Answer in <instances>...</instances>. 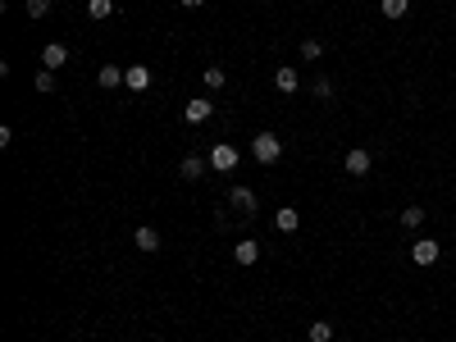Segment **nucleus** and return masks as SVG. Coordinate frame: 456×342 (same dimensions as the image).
<instances>
[{"mask_svg":"<svg viewBox=\"0 0 456 342\" xmlns=\"http://www.w3.org/2000/svg\"><path fill=\"white\" fill-rule=\"evenodd\" d=\"M251 156L260 160V165H274V160L283 156V137L279 133H256L251 137Z\"/></svg>","mask_w":456,"mask_h":342,"instance_id":"f257e3e1","label":"nucleus"},{"mask_svg":"<svg viewBox=\"0 0 456 342\" xmlns=\"http://www.w3.org/2000/svg\"><path fill=\"white\" fill-rule=\"evenodd\" d=\"M210 169H214V174H228V169H237V147H233V142H219V147H210Z\"/></svg>","mask_w":456,"mask_h":342,"instance_id":"f03ea898","label":"nucleus"},{"mask_svg":"<svg viewBox=\"0 0 456 342\" xmlns=\"http://www.w3.org/2000/svg\"><path fill=\"white\" fill-rule=\"evenodd\" d=\"M438 255H443V246H438L434 237H415V242H411V260L425 265V269H429V265H438Z\"/></svg>","mask_w":456,"mask_h":342,"instance_id":"7ed1b4c3","label":"nucleus"},{"mask_svg":"<svg viewBox=\"0 0 456 342\" xmlns=\"http://www.w3.org/2000/svg\"><path fill=\"white\" fill-rule=\"evenodd\" d=\"M342 169H347V174H356V178H365L369 169H374V156H369L365 147H351L347 160H342Z\"/></svg>","mask_w":456,"mask_h":342,"instance_id":"20e7f679","label":"nucleus"},{"mask_svg":"<svg viewBox=\"0 0 456 342\" xmlns=\"http://www.w3.org/2000/svg\"><path fill=\"white\" fill-rule=\"evenodd\" d=\"M124 87L128 91H146V87H151V68H146V64H128L124 68Z\"/></svg>","mask_w":456,"mask_h":342,"instance_id":"39448f33","label":"nucleus"},{"mask_svg":"<svg viewBox=\"0 0 456 342\" xmlns=\"http://www.w3.org/2000/svg\"><path fill=\"white\" fill-rule=\"evenodd\" d=\"M228 201H233V210H237V215L256 219V192H251V187H233V192H228Z\"/></svg>","mask_w":456,"mask_h":342,"instance_id":"423d86ee","label":"nucleus"},{"mask_svg":"<svg viewBox=\"0 0 456 342\" xmlns=\"http://www.w3.org/2000/svg\"><path fill=\"white\" fill-rule=\"evenodd\" d=\"M274 87H279L283 96H292V91L301 87V78H297V68H292V64H279V68H274Z\"/></svg>","mask_w":456,"mask_h":342,"instance_id":"0eeeda50","label":"nucleus"},{"mask_svg":"<svg viewBox=\"0 0 456 342\" xmlns=\"http://www.w3.org/2000/svg\"><path fill=\"white\" fill-rule=\"evenodd\" d=\"M41 64H46L50 73H55V68H64V64H68V46H64V41H50V46L41 50Z\"/></svg>","mask_w":456,"mask_h":342,"instance_id":"6e6552de","label":"nucleus"},{"mask_svg":"<svg viewBox=\"0 0 456 342\" xmlns=\"http://www.w3.org/2000/svg\"><path fill=\"white\" fill-rule=\"evenodd\" d=\"M210 114H214V101H210V96H201V101H187V110H183V119H187V124H205Z\"/></svg>","mask_w":456,"mask_h":342,"instance_id":"1a4fd4ad","label":"nucleus"},{"mask_svg":"<svg viewBox=\"0 0 456 342\" xmlns=\"http://www.w3.org/2000/svg\"><path fill=\"white\" fill-rule=\"evenodd\" d=\"M205 169H210V160H201V156H187L183 165H178V178H187V183H201V178H205Z\"/></svg>","mask_w":456,"mask_h":342,"instance_id":"9d476101","label":"nucleus"},{"mask_svg":"<svg viewBox=\"0 0 456 342\" xmlns=\"http://www.w3.org/2000/svg\"><path fill=\"white\" fill-rule=\"evenodd\" d=\"M233 260L237 265H256L260 260V242H256V237H242V242L233 246Z\"/></svg>","mask_w":456,"mask_h":342,"instance_id":"9b49d317","label":"nucleus"},{"mask_svg":"<svg viewBox=\"0 0 456 342\" xmlns=\"http://www.w3.org/2000/svg\"><path fill=\"white\" fill-rule=\"evenodd\" d=\"M133 242H137V251H146V255H151V251H160V233H156L151 224H142V228H137V233H133Z\"/></svg>","mask_w":456,"mask_h":342,"instance_id":"f8f14e48","label":"nucleus"},{"mask_svg":"<svg viewBox=\"0 0 456 342\" xmlns=\"http://www.w3.org/2000/svg\"><path fill=\"white\" fill-rule=\"evenodd\" d=\"M96 82L105 91H115V87H124V68L119 64H101V73H96Z\"/></svg>","mask_w":456,"mask_h":342,"instance_id":"ddd939ff","label":"nucleus"},{"mask_svg":"<svg viewBox=\"0 0 456 342\" xmlns=\"http://www.w3.org/2000/svg\"><path fill=\"white\" fill-rule=\"evenodd\" d=\"M274 228H279V233H297V228H301V215L292 210V205H283L279 215H274Z\"/></svg>","mask_w":456,"mask_h":342,"instance_id":"4468645a","label":"nucleus"},{"mask_svg":"<svg viewBox=\"0 0 456 342\" xmlns=\"http://www.w3.org/2000/svg\"><path fill=\"white\" fill-rule=\"evenodd\" d=\"M378 10H383V19L397 23V19H406V14H411V0H378Z\"/></svg>","mask_w":456,"mask_h":342,"instance_id":"2eb2a0df","label":"nucleus"},{"mask_svg":"<svg viewBox=\"0 0 456 342\" xmlns=\"http://www.w3.org/2000/svg\"><path fill=\"white\" fill-rule=\"evenodd\" d=\"M201 82H205V91H219L223 82H228V73H223L219 64H205V73H201Z\"/></svg>","mask_w":456,"mask_h":342,"instance_id":"dca6fc26","label":"nucleus"},{"mask_svg":"<svg viewBox=\"0 0 456 342\" xmlns=\"http://www.w3.org/2000/svg\"><path fill=\"white\" fill-rule=\"evenodd\" d=\"M87 14H91L96 23H105L110 14H115V0H87Z\"/></svg>","mask_w":456,"mask_h":342,"instance_id":"f3484780","label":"nucleus"},{"mask_svg":"<svg viewBox=\"0 0 456 342\" xmlns=\"http://www.w3.org/2000/svg\"><path fill=\"white\" fill-rule=\"evenodd\" d=\"M306 333H311V342H333V324L329 320H315Z\"/></svg>","mask_w":456,"mask_h":342,"instance_id":"a211bd4d","label":"nucleus"},{"mask_svg":"<svg viewBox=\"0 0 456 342\" xmlns=\"http://www.w3.org/2000/svg\"><path fill=\"white\" fill-rule=\"evenodd\" d=\"M402 224L420 228V224H425V205H406V210H402Z\"/></svg>","mask_w":456,"mask_h":342,"instance_id":"6ab92c4d","label":"nucleus"},{"mask_svg":"<svg viewBox=\"0 0 456 342\" xmlns=\"http://www.w3.org/2000/svg\"><path fill=\"white\" fill-rule=\"evenodd\" d=\"M320 55H324V41H315V37L301 41V59H320Z\"/></svg>","mask_w":456,"mask_h":342,"instance_id":"aec40b11","label":"nucleus"},{"mask_svg":"<svg viewBox=\"0 0 456 342\" xmlns=\"http://www.w3.org/2000/svg\"><path fill=\"white\" fill-rule=\"evenodd\" d=\"M37 91H41V96L55 91V73H50V68H41V73H37Z\"/></svg>","mask_w":456,"mask_h":342,"instance_id":"412c9836","label":"nucleus"},{"mask_svg":"<svg viewBox=\"0 0 456 342\" xmlns=\"http://www.w3.org/2000/svg\"><path fill=\"white\" fill-rule=\"evenodd\" d=\"M311 91H315V101H333V82H329V78H315Z\"/></svg>","mask_w":456,"mask_h":342,"instance_id":"4be33fe9","label":"nucleus"},{"mask_svg":"<svg viewBox=\"0 0 456 342\" xmlns=\"http://www.w3.org/2000/svg\"><path fill=\"white\" fill-rule=\"evenodd\" d=\"M50 14V0H28V19H46Z\"/></svg>","mask_w":456,"mask_h":342,"instance_id":"5701e85b","label":"nucleus"},{"mask_svg":"<svg viewBox=\"0 0 456 342\" xmlns=\"http://www.w3.org/2000/svg\"><path fill=\"white\" fill-rule=\"evenodd\" d=\"M183 5H187V10H201V5H205V0H183Z\"/></svg>","mask_w":456,"mask_h":342,"instance_id":"b1692460","label":"nucleus"},{"mask_svg":"<svg viewBox=\"0 0 456 342\" xmlns=\"http://www.w3.org/2000/svg\"><path fill=\"white\" fill-rule=\"evenodd\" d=\"M452 19H456V14H452Z\"/></svg>","mask_w":456,"mask_h":342,"instance_id":"393cba45","label":"nucleus"}]
</instances>
